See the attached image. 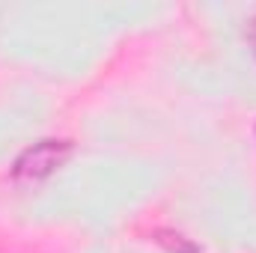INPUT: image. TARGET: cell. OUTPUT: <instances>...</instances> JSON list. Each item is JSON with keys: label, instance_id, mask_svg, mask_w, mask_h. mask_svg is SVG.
Instances as JSON below:
<instances>
[{"label": "cell", "instance_id": "cell-3", "mask_svg": "<svg viewBox=\"0 0 256 253\" xmlns=\"http://www.w3.org/2000/svg\"><path fill=\"white\" fill-rule=\"evenodd\" d=\"M244 33H248V42H250V48H254V57H256V15L248 21V30H244Z\"/></svg>", "mask_w": 256, "mask_h": 253}, {"label": "cell", "instance_id": "cell-1", "mask_svg": "<svg viewBox=\"0 0 256 253\" xmlns=\"http://www.w3.org/2000/svg\"><path fill=\"white\" fill-rule=\"evenodd\" d=\"M72 152H74V146H72L68 140H54V137L39 140V143L27 146V149L15 158L12 176H15V179H24V182L48 179L51 173H57L66 161L72 158Z\"/></svg>", "mask_w": 256, "mask_h": 253}, {"label": "cell", "instance_id": "cell-2", "mask_svg": "<svg viewBox=\"0 0 256 253\" xmlns=\"http://www.w3.org/2000/svg\"><path fill=\"white\" fill-rule=\"evenodd\" d=\"M155 242L164 244L170 253H196V248H194L191 242H185V236L170 232V230H158V232H155Z\"/></svg>", "mask_w": 256, "mask_h": 253}]
</instances>
